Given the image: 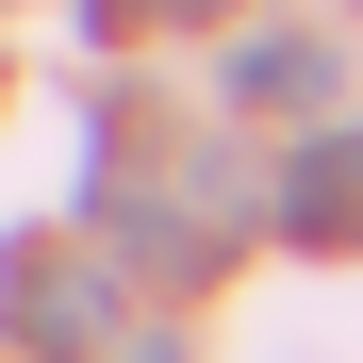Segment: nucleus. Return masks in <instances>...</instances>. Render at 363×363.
<instances>
[{
	"mask_svg": "<svg viewBox=\"0 0 363 363\" xmlns=\"http://www.w3.org/2000/svg\"><path fill=\"white\" fill-rule=\"evenodd\" d=\"M116 330V281L83 264V248H17V347H50V363H83Z\"/></svg>",
	"mask_w": 363,
	"mask_h": 363,
	"instance_id": "nucleus-1",
	"label": "nucleus"
},
{
	"mask_svg": "<svg viewBox=\"0 0 363 363\" xmlns=\"http://www.w3.org/2000/svg\"><path fill=\"white\" fill-rule=\"evenodd\" d=\"M281 231H297V248H347V231H363V149H297L281 165Z\"/></svg>",
	"mask_w": 363,
	"mask_h": 363,
	"instance_id": "nucleus-2",
	"label": "nucleus"
},
{
	"mask_svg": "<svg viewBox=\"0 0 363 363\" xmlns=\"http://www.w3.org/2000/svg\"><path fill=\"white\" fill-rule=\"evenodd\" d=\"M231 99H248V116H314L330 99V50L314 33H248V50H231Z\"/></svg>",
	"mask_w": 363,
	"mask_h": 363,
	"instance_id": "nucleus-3",
	"label": "nucleus"
},
{
	"mask_svg": "<svg viewBox=\"0 0 363 363\" xmlns=\"http://www.w3.org/2000/svg\"><path fill=\"white\" fill-rule=\"evenodd\" d=\"M133 363H182V347H133Z\"/></svg>",
	"mask_w": 363,
	"mask_h": 363,
	"instance_id": "nucleus-4",
	"label": "nucleus"
}]
</instances>
